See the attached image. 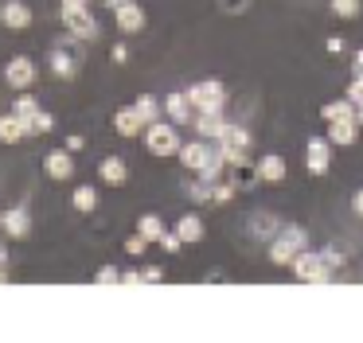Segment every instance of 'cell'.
Here are the masks:
<instances>
[{
    "label": "cell",
    "mask_w": 363,
    "mask_h": 343,
    "mask_svg": "<svg viewBox=\"0 0 363 343\" xmlns=\"http://www.w3.org/2000/svg\"><path fill=\"white\" fill-rule=\"evenodd\" d=\"M0 23L9 31H28L32 28V8H28L24 0H4V4H0Z\"/></svg>",
    "instance_id": "12"
},
{
    "label": "cell",
    "mask_w": 363,
    "mask_h": 343,
    "mask_svg": "<svg viewBox=\"0 0 363 343\" xmlns=\"http://www.w3.org/2000/svg\"><path fill=\"white\" fill-rule=\"evenodd\" d=\"M94 281H98V285H121V273H118V265H102V269L94 273Z\"/></svg>",
    "instance_id": "32"
},
{
    "label": "cell",
    "mask_w": 363,
    "mask_h": 343,
    "mask_svg": "<svg viewBox=\"0 0 363 343\" xmlns=\"http://www.w3.org/2000/svg\"><path fill=\"white\" fill-rule=\"evenodd\" d=\"M0 226H4V234H9V238H24V234H32V215H28V210H4V215H0Z\"/></svg>",
    "instance_id": "16"
},
{
    "label": "cell",
    "mask_w": 363,
    "mask_h": 343,
    "mask_svg": "<svg viewBox=\"0 0 363 343\" xmlns=\"http://www.w3.org/2000/svg\"><path fill=\"white\" fill-rule=\"evenodd\" d=\"M352 78H363V51L352 55Z\"/></svg>",
    "instance_id": "38"
},
{
    "label": "cell",
    "mask_w": 363,
    "mask_h": 343,
    "mask_svg": "<svg viewBox=\"0 0 363 343\" xmlns=\"http://www.w3.org/2000/svg\"><path fill=\"white\" fill-rule=\"evenodd\" d=\"M359 125L355 121H328V140L336 148H347V145H355V140H359Z\"/></svg>",
    "instance_id": "18"
},
{
    "label": "cell",
    "mask_w": 363,
    "mask_h": 343,
    "mask_svg": "<svg viewBox=\"0 0 363 343\" xmlns=\"http://www.w3.org/2000/svg\"><path fill=\"white\" fill-rule=\"evenodd\" d=\"M82 145H86V140H82V137H79V133H74V137H67V148H71V152H79V148H82Z\"/></svg>",
    "instance_id": "43"
},
{
    "label": "cell",
    "mask_w": 363,
    "mask_h": 343,
    "mask_svg": "<svg viewBox=\"0 0 363 343\" xmlns=\"http://www.w3.org/2000/svg\"><path fill=\"white\" fill-rule=\"evenodd\" d=\"M113 133H118V137H141V133H145L141 113H137L133 106L118 109V113H113Z\"/></svg>",
    "instance_id": "15"
},
{
    "label": "cell",
    "mask_w": 363,
    "mask_h": 343,
    "mask_svg": "<svg viewBox=\"0 0 363 343\" xmlns=\"http://www.w3.org/2000/svg\"><path fill=\"white\" fill-rule=\"evenodd\" d=\"M219 148H227V152H250V129H242V125L227 121L219 133V140H215Z\"/></svg>",
    "instance_id": "13"
},
{
    "label": "cell",
    "mask_w": 363,
    "mask_h": 343,
    "mask_svg": "<svg viewBox=\"0 0 363 343\" xmlns=\"http://www.w3.org/2000/svg\"><path fill=\"white\" fill-rule=\"evenodd\" d=\"M133 109L141 113V121L149 125V121H160V109H164V101H157L152 94H141V98L133 101Z\"/></svg>",
    "instance_id": "24"
},
{
    "label": "cell",
    "mask_w": 363,
    "mask_h": 343,
    "mask_svg": "<svg viewBox=\"0 0 363 343\" xmlns=\"http://www.w3.org/2000/svg\"><path fill=\"white\" fill-rule=\"evenodd\" d=\"M324 47H328V51L336 55V51H344V39H340V35H328V43H324Z\"/></svg>",
    "instance_id": "42"
},
{
    "label": "cell",
    "mask_w": 363,
    "mask_h": 343,
    "mask_svg": "<svg viewBox=\"0 0 363 343\" xmlns=\"http://www.w3.org/2000/svg\"><path fill=\"white\" fill-rule=\"evenodd\" d=\"M281 226H285L281 218H277V215H266V210H258V215L250 218V234H254V238H262V242H269L277 230H281Z\"/></svg>",
    "instance_id": "20"
},
{
    "label": "cell",
    "mask_w": 363,
    "mask_h": 343,
    "mask_svg": "<svg viewBox=\"0 0 363 343\" xmlns=\"http://www.w3.org/2000/svg\"><path fill=\"white\" fill-rule=\"evenodd\" d=\"M113 20H118L121 35H137V31H145V8L137 4V0H121V4L113 8Z\"/></svg>",
    "instance_id": "9"
},
{
    "label": "cell",
    "mask_w": 363,
    "mask_h": 343,
    "mask_svg": "<svg viewBox=\"0 0 363 343\" xmlns=\"http://www.w3.org/2000/svg\"><path fill=\"white\" fill-rule=\"evenodd\" d=\"M352 215H359V218H363V187L352 195Z\"/></svg>",
    "instance_id": "40"
},
{
    "label": "cell",
    "mask_w": 363,
    "mask_h": 343,
    "mask_svg": "<svg viewBox=\"0 0 363 343\" xmlns=\"http://www.w3.org/2000/svg\"><path fill=\"white\" fill-rule=\"evenodd\" d=\"M149 246H152V242H149V238H141V234H133V238H129V242H125V254H133V257H141V254H145V249H149Z\"/></svg>",
    "instance_id": "36"
},
{
    "label": "cell",
    "mask_w": 363,
    "mask_h": 343,
    "mask_svg": "<svg viewBox=\"0 0 363 343\" xmlns=\"http://www.w3.org/2000/svg\"><path fill=\"white\" fill-rule=\"evenodd\" d=\"M74 70H79V62H74V55H67V51H55V55H51V74H59V78H71Z\"/></svg>",
    "instance_id": "27"
},
{
    "label": "cell",
    "mask_w": 363,
    "mask_h": 343,
    "mask_svg": "<svg viewBox=\"0 0 363 343\" xmlns=\"http://www.w3.org/2000/svg\"><path fill=\"white\" fill-rule=\"evenodd\" d=\"M35 109H40V98H35V94H28V90H20V98H16V113H20V117H32Z\"/></svg>",
    "instance_id": "30"
},
{
    "label": "cell",
    "mask_w": 363,
    "mask_h": 343,
    "mask_svg": "<svg viewBox=\"0 0 363 343\" xmlns=\"http://www.w3.org/2000/svg\"><path fill=\"white\" fill-rule=\"evenodd\" d=\"M35 78H40V67H35L32 55H16V59H9V67H4V82H9L12 90H32Z\"/></svg>",
    "instance_id": "6"
},
{
    "label": "cell",
    "mask_w": 363,
    "mask_h": 343,
    "mask_svg": "<svg viewBox=\"0 0 363 343\" xmlns=\"http://www.w3.org/2000/svg\"><path fill=\"white\" fill-rule=\"evenodd\" d=\"M355 125H359V129H363V106L355 109Z\"/></svg>",
    "instance_id": "44"
},
{
    "label": "cell",
    "mask_w": 363,
    "mask_h": 343,
    "mask_svg": "<svg viewBox=\"0 0 363 343\" xmlns=\"http://www.w3.org/2000/svg\"><path fill=\"white\" fill-rule=\"evenodd\" d=\"M71 203H74V210H79V215H94L102 199H98V187L94 184H82V187H74Z\"/></svg>",
    "instance_id": "23"
},
{
    "label": "cell",
    "mask_w": 363,
    "mask_h": 343,
    "mask_svg": "<svg viewBox=\"0 0 363 343\" xmlns=\"http://www.w3.org/2000/svg\"><path fill=\"white\" fill-rule=\"evenodd\" d=\"M43 172H48L55 184H67V179L74 176V156H71V148H55V152L43 156Z\"/></svg>",
    "instance_id": "11"
},
{
    "label": "cell",
    "mask_w": 363,
    "mask_h": 343,
    "mask_svg": "<svg viewBox=\"0 0 363 343\" xmlns=\"http://www.w3.org/2000/svg\"><path fill=\"white\" fill-rule=\"evenodd\" d=\"M188 98L196 106V113H223L227 109V86L219 78H203V82L188 86Z\"/></svg>",
    "instance_id": "4"
},
{
    "label": "cell",
    "mask_w": 363,
    "mask_h": 343,
    "mask_svg": "<svg viewBox=\"0 0 363 343\" xmlns=\"http://www.w3.org/2000/svg\"><path fill=\"white\" fill-rule=\"evenodd\" d=\"M164 113H168V121L172 125H191L196 121V106H191V98H188V90H172L164 98Z\"/></svg>",
    "instance_id": "10"
},
{
    "label": "cell",
    "mask_w": 363,
    "mask_h": 343,
    "mask_svg": "<svg viewBox=\"0 0 363 343\" xmlns=\"http://www.w3.org/2000/svg\"><path fill=\"white\" fill-rule=\"evenodd\" d=\"M191 125H196V133H199L203 140H219L227 117H223V113H196V121H191Z\"/></svg>",
    "instance_id": "21"
},
{
    "label": "cell",
    "mask_w": 363,
    "mask_h": 343,
    "mask_svg": "<svg viewBox=\"0 0 363 343\" xmlns=\"http://www.w3.org/2000/svg\"><path fill=\"white\" fill-rule=\"evenodd\" d=\"M320 117L324 121H355V106L347 98H332L320 106Z\"/></svg>",
    "instance_id": "22"
},
{
    "label": "cell",
    "mask_w": 363,
    "mask_h": 343,
    "mask_svg": "<svg viewBox=\"0 0 363 343\" xmlns=\"http://www.w3.org/2000/svg\"><path fill=\"white\" fill-rule=\"evenodd\" d=\"M98 179H102V184H110V187L129 184V164L121 160V156H106V160L98 164Z\"/></svg>",
    "instance_id": "14"
},
{
    "label": "cell",
    "mask_w": 363,
    "mask_h": 343,
    "mask_svg": "<svg viewBox=\"0 0 363 343\" xmlns=\"http://www.w3.org/2000/svg\"><path fill=\"white\" fill-rule=\"evenodd\" d=\"M24 137H28V125H24V117H20L16 109L0 117V140H4V145H20Z\"/></svg>",
    "instance_id": "17"
},
{
    "label": "cell",
    "mask_w": 363,
    "mask_h": 343,
    "mask_svg": "<svg viewBox=\"0 0 363 343\" xmlns=\"http://www.w3.org/2000/svg\"><path fill=\"white\" fill-rule=\"evenodd\" d=\"M113 62H118V67H125V62H129V47L125 43H113Z\"/></svg>",
    "instance_id": "37"
},
{
    "label": "cell",
    "mask_w": 363,
    "mask_h": 343,
    "mask_svg": "<svg viewBox=\"0 0 363 343\" xmlns=\"http://www.w3.org/2000/svg\"><path fill=\"white\" fill-rule=\"evenodd\" d=\"M328 8H332V16H340V20H355L359 8H363V0H328Z\"/></svg>",
    "instance_id": "28"
},
{
    "label": "cell",
    "mask_w": 363,
    "mask_h": 343,
    "mask_svg": "<svg viewBox=\"0 0 363 343\" xmlns=\"http://www.w3.org/2000/svg\"><path fill=\"white\" fill-rule=\"evenodd\" d=\"M344 262L340 254H316V249H301L297 257L289 262V269H293V277L297 281H305V285H320V281H332V269Z\"/></svg>",
    "instance_id": "1"
},
{
    "label": "cell",
    "mask_w": 363,
    "mask_h": 343,
    "mask_svg": "<svg viewBox=\"0 0 363 343\" xmlns=\"http://www.w3.org/2000/svg\"><path fill=\"white\" fill-rule=\"evenodd\" d=\"M188 195H191L196 203H211V199H215V184H211V179L199 176L196 184H188Z\"/></svg>",
    "instance_id": "29"
},
{
    "label": "cell",
    "mask_w": 363,
    "mask_h": 343,
    "mask_svg": "<svg viewBox=\"0 0 363 343\" xmlns=\"http://www.w3.org/2000/svg\"><path fill=\"white\" fill-rule=\"evenodd\" d=\"M24 125H28V137H40V133L55 129V117H51L48 109H35L32 117H24Z\"/></svg>",
    "instance_id": "26"
},
{
    "label": "cell",
    "mask_w": 363,
    "mask_h": 343,
    "mask_svg": "<svg viewBox=\"0 0 363 343\" xmlns=\"http://www.w3.org/2000/svg\"><path fill=\"white\" fill-rule=\"evenodd\" d=\"M266 246H269V262H274V265H289L301 249H308V230H305V226H289V223H285L281 230L266 242Z\"/></svg>",
    "instance_id": "2"
},
{
    "label": "cell",
    "mask_w": 363,
    "mask_h": 343,
    "mask_svg": "<svg viewBox=\"0 0 363 343\" xmlns=\"http://www.w3.org/2000/svg\"><path fill=\"white\" fill-rule=\"evenodd\" d=\"M121 4V0H106V8H118Z\"/></svg>",
    "instance_id": "45"
},
{
    "label": "cell",
    "mask_w": 363,
    "mask_h": 343,
    "mask_svg": "<svg viewBox=\"0 0 363 343\" xmlns=\"http://www.w3.org/2000/svg\"><path fill=\"white\" fill-rule=\"evenodd\" d=\"M176 234L184 238V246H196V242H203L207 226L199 215H180V223H176Z\"/></svg>",
    "instance_id": "19"
},
{
    "label": "cell",
    "mask_w": 363,
    "mask_h": 343,
    "mask_svg": "<svg viewBox=\"0 0 363 343\" xmlns=\"http://www.w3.org/2000/svg\"><path fill=\"white\" fill-rule=\"evenodd\" d=\"M145 148H149L152 156H176L180 152V125H172V121H149L145 125Z\"/></svg>",
    "instance_id": "3"
},
{
    "label": "cell",
    "mask_w": 363,
    "mask_h": 343,
    "mask_svg": "<svg viewBox=\"0 0 363 343\" xmlns=\"http://www.w3.org/2000/svg\"><path fill=\"white\" fill-rule=\"evenodd\" d=\"M285 176H289V164H285L281 152H262L258 160H254V179L258 184H285Z\"/></svg>",
    "instance_id": "7"
},
{
    "label": "cell",
    "mask_w": 363,
    "mask_h": 343,
    "mask_svg": "<svg viewBox=\"0 0 363 343\" xmlns=\"http://www.w3.org/2000/svg\"><path fill=\"white\" fill-rule=\"evenodd\" d=\"M160 281H164V269H160V265H145L141 269V285H160Z\"/></svg>",
    "instance_id": "35"
},
{
    "label": "cell",
    "mask_w": 363,
    "mask_h": 343,
    "mask_svg": "<svg viewBox=\"0 0 363 343\" xmlns=\"http://www.w3.org/2000/svg\"><path fill=\"white\" fill-rule=\"evenodd\" d=\"M121 285H141V273H137V269L121 273Z\"/></svg>",
    "instance_id": "41"
},
{
    "label": "cell",
    "mask_w": 363,
    "mask_h": 343,
    "mask_svg": "<svg viewBox=\"0 0 363 343\" xmlns=\"http://www.w3.org/2000/svg\"><path fill=\"white\" fill-rule=\"evenodd\" d=\"M63 23H67V31H71L74 39H98V20H94V12H90V4L86 8H71V12H63Z\"/></svg>",
    "instance_id": "8"
},
{
    "label": "cell",
    "mask_w": 363,
    "mask_h": 343,
    "mask_svg": "<svg viewBox=\"0 0 363 343\" xmlns=\"http://www.w3.org/2000/svg\"><path fill=\"white\" fill-rule=\"evenodd\" d=\"M90 0H59V12H71V8H86Z\"/></svg>",
    "instance_id": "39"
},
{
    "label": "cell",
    "mask_w": 363,
    "mask_h": 343,
    "mask_svg": "<svg viewBox=\"0 0 363 343\" xmlns=\"http://www.w3.org/2000/svg\"><path fill=\"white\" fill-rule=\"evenodd\" d=\"M344 98L352 101L355 109L363 106V78H352V82H347V90H344Z\"/></svg>",
    "instance_id": "33"
},
{
    "label": "cell",
    "mask_w": 363,
    "mask_h": 343,
    "mask_svg": "<svg viewBox=\"0 0 363 343\" xmlns=\"http://www.w3.org/2000/svg\"><path fill=\"white\" fill-rule=\"evenodd\" d=\"M332 140L328 137H308V145H305V168H308V176H328V168H332V160H336V152H332Z\"/></svg>",
    "instance_id": "5"
},
{
    "label": "cell",
    "mask_w": 363,
    "mask_h": 343,
    "mask_svg": "<svg viewBox=\"0 0 363 343\" xmlns=\"http://www.w3.org/2000/svg\"><path fill=\"white\" fill-rule=\"evenodd\" d=\"M219 8L227 16H242V12H250V0H219Z\"/></svg>",
    "instance_id": "34"
},
{
    "label": "cell",
    "mask_w": 363,
    "mask_h": 343,
    "mask_svg": "<svg viewBox=\"0 0 363 343\" xmlns=\"http://www.w3.org/2000/svg\"><path fill=\"white\" fill-rule=\"evenodd\" d=\"M157 246H160V249H168V254H180V249H184V238H180L176 230H164Z\"/></svg>",
    "instance_id": "31"
},
{
    "label": "cell",
    "mask_w": 363,
    "mask_h": 343,
    "mask_svg": "<svg viewBox=\"0 0 363 343\" xmlns=\"http://www.w3.org/2000/svg\"><path fill=\"white\" fill-rule=\"evenodd\" d=\"M137 234L149 242H160V234H164V218L160 215H141L137 218Z\"/></svg>",
    "instance_id": "25"
}]
</instances>
